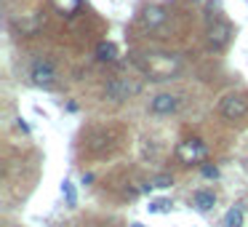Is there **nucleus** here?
I'll use <instances>...</instances> for the list:
<instances>
[{
    "label": "nucleus",
    "instance_id": "6",
    "mask_svg": "<svg viewBox=\"0 0 248 227\" xmlns=\"http://www.w3.org/2000/svg\"><path fill=\"white\" fill-rule=\"evenodd\" d=\"M176 107H179V97H173V94H157L150 102L152 115H171V113H176Z\"/></svg>",
    "mask_w": 248,
    "mask_h": 227
},
{
    "label": "nucleus",
    "instance_id": "15",
    "mask_svg": "<svg viewBox=\"0 0 248 227\" xmlns=\"http://www.w3.org/2000/svg\"><path fill=\"white\" fill-rule=\"evenodd\" d=\"M173 184V177H168V174H160V177L155 179V184L152 187H171Z\"/></svg>",
    "mask_w": 248,
    "mask_h": 227
},
{
    "label": "nucleus",
    "instance_id": "16",
    "mask_svg": "<svg viewBox=\"0 0 248 227\" xmlns=\"http://www.w3.org/2000/svg\"><path fill=\"white\" fill-rule=\"evenodd\" d=\"M131 227H144V225H141V222H131Z\"/></svg>",
    "mask_w": 248,
    "mask_h": 227
},
{
    "label": "nucleus",
    "instance_id": "13",
    "mask_svg": "<svg viewBox=\"0 0 248 227\" xmlns=\"http://www.w3.org/2000/svg\"><path fill=\"white\" fill-rule=\"evenodd\" d=\"M62 193H64V198H67V203H70V206L78 203V195H75V187H72V182H62Z\"/></svg>",
    "mask_w": 248,
    "mask_h": 227
},
{
    "label": "nucleus",
    "instance_id": "3",
    "mask_svg": "<svg viewBox=\"0 0 248 227\" xmlns=\"http://www.w3.org/2000/svg\"><path fill=\"white\" fill-rule=\"evenodd\" d=\"M136 91H139V86L131 83L128 78H112V81L104 86V97H107L109 102H125V99L134 97Z\"/></svg>",
    "mask_w": 248,
    "mask_h": 227
},
{
    "label": "nucleus",
    "instance_id": "2",
    "mask_svg": "<svg viewBox=\"0 0 248 227\" xmlns=\"http://www.w3.org/2000/svg\"><path fill=\"white\" fill-rule=\"evenodd\" d=\"M219 113L224 115L227 120H240L248 115V97L246 94H230V97L221 99Z\"/></svg>",
    "mask_w": 248,
    "mask_h": 227
},
{
    "label": "nucleus",
    "instance_id": "14",
    "mask_svg": "<svg viewBox=\"0 0 248 227\" xmlns=\"http://www.w3.org/2000/svg\"><path fill=\"white\" fill-rule=\"evenodd\" d=\"M200 174H203L205 179H219V168L211 166V163H203V166H200Z\"/></svg>",
    "mask_w": 248,
    "mask_h": 227
},
{
    "label": "nucleus",
    "instance_id": "7",
    "mask_svg": "<svg viewBox=\"0 0 248 227\" xmlns=\"http://www.w3.org/2000/svg\"><path fill=\"white\" fill-rule=\"evenodd\" d=\"M230 35H232V27L224 22V19H216V24L208 27V40L214 46H224L227 40H230Z\"/></svg>",
    "mask_w": 248,
    "mask_h": 227
},
{
    "label": "nucleus",
    "instance_id": "9",
    "mask_svg": "<svg viewBox=\"0 0 248 227\" xmlns=\"http://www.w3.org/2000/svg\"><path fill=\"white\" fill-rule=\"evenodd\" d=\"M243 222H246V211H243V203L232 206V209L224 214V227H243Z\"/></svg>",
    "mask_w": 248,
    "mask_h": 227
},
{
    "label": "nucleus",
    "instance_id": "8",
    "mask_svg": "<svg viewBox=\"0 0 248 227\" xmlns=\"http://www.w3.org/2000/svg\"><path fill=\"white\" fill-rule=\"evenodd\" d=\"M192 206L198 211H211L216 206V195L211 193V190H198V193L192 195Z\"/></svg>",
    "mask_w": 248,
    "mask_h": 227
},
{
    "label": "nucleus",
    "instance_id": "1",
    "mask_svg": "<svg viewBox=\"0 0 248 227\" xmlns=\"http://www.w3.org/2000/svg\"><path fill=\"white\" fill-rule=\"evenodd\" d=\"M179 59L171 54H152L150 59L144 62V72L152 78V81H168L179 72Z\"/></svg>",
    "mask_w": 248,
    "mask_h": 227
},
{
    "label": "nucleus",
    "instance_id": "12",
    "mask_svg": "<svg viewBox=\"0 0 248 227\" xmlns=\"http://www.w3.org/2000/svg\"><path fill=\"white\" fill-rule=\"evenodd\" d=\"M171 200H166V198H160V200H155V203H150L147 209H150V214H166V211H171Z\"/></svg>",
    "mask_w": 248,
    "mask_h": 227
},
{
    "label": "nucleus",
    "instance_id": "4",
    "mask_svg": "<svg viewBox=\"0 0 248 227\" xmlns=\"http://www.w3.org/2000/svg\"><path fill=\"white\" fill-rule=\"evenodd\" d=\"M176 155L182 163H200V161H205L208 150H205V145L200 139H187L176 147Z\"/></svg>",
    "mask_w": 248,
    "mask_h": 227
},
{
    "label": "nucleus",
    "instance_id": "10",
    "mask_svg": "<svg viewBox=\"0 0 248 227\" xmlns=\"http://www.w3.org/2000/svg\"><path fill=\"white\" fill-rule=\"evenodd\" d=\"M141 22H144V27H157V24L166 22V11L163 8H147Z\"/></svg>",
    "mask_w": 248,
    "mask_h": 227
},
{
    "label": "nucleus",
    "instance_id": "5",
    "mask_svg": "<svg viewBox=\"0 0 248 227\" xmlns=\"http://www.w3.org/2000/svg\"><path fill=\"white\" fill-rule=\"evenodd\" d=\"M30 78H32V83H38V86H51V83L56 81V70L48 59H38L30 67Z\"/></svg>",
    "mask_w": 248,
    "mask_h": 227
},
{
    "label": "nucleus",
    "instance_id": "11",
    "mask_svg": "<svg viewBox=\"0 0 248 227\" xmlns=\"http://www.w3.org/2000/svg\"><path fill=\"white\" fill-rule=\"evenodd\" d=\"M96 56H99L102 62H112L115 56H118V49H115V43H99Z\"/></svg>",
    "mask_w": 248,
    "mask_h": 227
}]
</instances>
